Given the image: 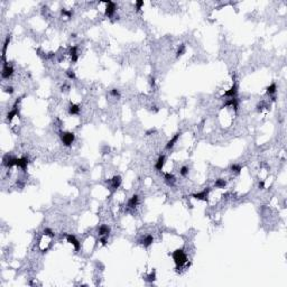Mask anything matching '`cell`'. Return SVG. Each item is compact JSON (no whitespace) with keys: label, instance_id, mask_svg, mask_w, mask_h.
<instances>
[{"label":"cell","instance_id":"cell-1","mask_svg":"<svg viewBox=\"0 0 287 287\" xmlns=\"http://www.w3.org/2000/svg\"><path fill=\"white\" fill-rule=\"evenodd\" d=\"M172 256H173V259H174V261H175V264H176L177 268L182 267L183 265L186 264V261H187L186 254L184 252L183 249H177V250H175Z\"/></svg>","mask_w":287,"mask_h":287},{"label":"cell","instance_id":"cell-2","mask_svg":"<svg viewBox=\"0 0 287 287\" xmlns=\"http://www.w3.org/2000/svg\"><path fill=\"white\" fill-rule=\"evenodd\" d=\"M61 140H62L63 145L66 147H70L74 141V134L73 132H61Z\"/></svg>","mask_w":287,"mask_h":287},{"label":"cell","instance_id":"cell-3","mask_svg":"<svg viewBox=\"0 0 287 287\" xmlns=\"http://www.w3.org/2000/svg\"><path fill=\"white\" fill-rule=\"evenodd\" d=\"M13 72H15V70H13V65H9L7 62H5L2 72H1V76H2L3 78H9L10 76L13 74Z\"/></svg>","mask_w":287,"mask_h":287},{"label":"cell","instance_id":"cell-4","mask_svg":"<svg viewBox=\"0 0 287 287\" xmlns=\"http://www.w3.org/2000/svg\"><path fill=\"white\" fill-rule=\"evenodd\" d=\"M65 238H66V240H67V242H70L71 245H73V247H74V249L76 251L81 248V243H80V241H78V239L75 238V235H71V233H67V235H65Z\"/></svg>","mask_w":287,"mask_h":287},{"label":"cell","instance_id":"cell-5","mask_svg":"<svg viewBox=\"0 0 287 287\" xmlns=\"http://www.w3.org/2000/svg\"><path fill=\"white\" fill-rule=\"evenodd\" d=\"M107 3V8H105V15H107L109 18L112 17L116 13V9H117V5L112 1H105Z\"/></svg>","mask_w":287,"mask_h":287},{"label":"cell","instance_id":"cell-6","mask_svg":"<svg viewBox=\"0 0 287 287\" xmlns=\"http://www.w3.org/2000/svg\"><path fill=\"white\" fill-rule=\"evenodd\" d=\"M237 94H238V84L237 83H233L232 86L229 89L228 91L224 92V97H228V98H237Z\"/></svg>","mask_w":287,"mask_h":287},{"label":"cell","instance_id":"cell-7","mask_svg":"<svg viewBox=\"0 0 287 287\" xmlns=\"http://www.w3.org/2000/svg\"><path fill=\"white\" fill-rule=\"evenodd\" d=\"M16 166L20 167L23 170H26L27 166H28V158H27V157L16 158Z\"/></svg>","mask_w":287,"mask_h":287},{"label":"cell","instance_id":"cell-8","mask_svg":"<svg viewBox=\"0 0 287 287\" xmlns=\"http://www.w3.org/2000/svg\"><path fill=\"white\" fill-rule=\"evenodd\" d=\"M181 135H182V132H176V134L174 135L173 137L170 138V140L167 141L166 144V149H172L174 147V145L177 143V140L179 139V137H181Z\"/></svg>","mask_w":287,"mask_h":287},{"label":"cell","instance_id":"cell-9","mask_svg":"<svg viewBox=\"0 0 287 287\" xmlns=\"http://www.w3.org/2000/svg\"><path fill=\"white\" fill-rule=\"evenodd\" d=\"M209 192H210V189H204V191H202V192L193 194L192 196L196 200H203V201H206V200H208V196H209Z\"/></svg>","mask_w":287,"mask_h":287},{"label":"cell","instance_id":"cell-10","mask_svg":"<svg viewBox=\"0 0 287 287\" xmlns=\"http://www.w3.org/2000/svg\"><path fill=\"white\" fill-rule=\"evenodd\" d=\"M153 242H154V237L151 235H145V237L140 240V243L145 247V248H148L149 246H151L153 245Z\"/></svg>","mask_w":287,"mask_h":287},{"label":"cell","instance_id":"cell-11","mask_svg":"<svg viewBox=\"0 0 287 287\" xmlns=\"http://www.w3.org/2000/svg\"><path fill=\"white\" fill-rule=\"evenodd\" d=\"M238 105H239L238 98H230V99H228V101L224 103V107H232L235 111L238 110Z\"/></svg>","mask_w":287,"mask_h":287},{"label":"cell","instance_id":"cell-12","mask_svg":"<svg viewBox=\"0 0 287 287\" xmlns=\"http://www.w3.org/2000/svg\"><path fill=\"white\" fill-rule=\"evenodd\" d=\"M121 182H122L121 177L119 176V175H116V176H113L112 178H111V187H112L113 189H119L120 185H121Z\"/></svg>","mask_w":287,"mask_h":287},{"label":"cell","instance_id":"cell-13","mask_svg":"<svg viewBox=\"0 0 287 287\" xmlns=\"http://www.w3.org/2000/svg\"><path fill=\"white\" fill-rule=\"evenodd\" d=\"M78 47L76 45L71 46V48H70V55H71V59H72V62L73 63H75L78 59Z\"/></svg>","mask_w":287,"mask_h":287},{"label":"cell","instance_id":"cell-14","mask_svg":"<svg viewBox=\"0 0 287 287\" xmlns=\"http://www.w3.org/2000/svg\"><path fill=\"white\" fill-rule=\"evenodd\" d=\"M164 179H165V182H166V184L168 186H174V184H175V182H176V178H175V176H174L173 174L170 173H166L165 175H164Z\"/></svg>","mask_w":287,"mask_h":287},{"label":"cell","instance_id":"cell-15","mask_svg":"<svg viewBox=\"0 0 287 287\" xmlns=\"http://www.w3.org/2000/svg\"><path fill=\"white\" fill-rule=\"evenodd\" d=\"M165 160H166V157H165V155H160L158 158H157V162L156 164H155V168H156L157 170H162L164 167V164H165Z\"/></svg>","mask_w":287,"mask_h":287},{"label":"cell","instance_id":"cell-16","mask_svg":"<svg viewBox=\"0 0 287 287\" xmlns=\"http://www.w3.org/2000/svg\"><path fill=\"white\" fill-rule=\"evenodd\" d=\"M80 111H81V108H80L78 105L71 103V105H69V113L71 114V116H78V114L80 113Z\"/></svg>","mask_w":287,"mask_h":287},{"label":"cell","instance_id":"cell-17","mask_svg":"<svg viewBox=\"0 0 287 287\" xmlns=\"http://www.w3.org/2000/svg\"><path fill=\"white\" fill-rule=\"evenodd\" d=\"M138 202H139L138 195H132L130 199H129V201H128V208L134 209V208H136V206L138 205Z\"/></svg>","mask_w":287,"mask_h":287},{"label":"cell","instance_id":"cell-18","mask_svg":"<svg viewBox=\"0 0 287 287\" xmlns=\"http://www.w3.org/2000/svg\"><path fill=\"white\" fill-rule=\"evenodd\" d=\"M110 233V228L108 227L107 224H102L100 228H99V235L103 237V235H109Z\"/></svg>","mask_w":287,"mask_h":287},{"label":"cell","instance_id":"cell-19","mask_svg":"<svg viewBox=\"0 0 287 287\" xmlns=\"http://www.w3.org/2000/svg\"><path fill=\"white\" fill-rule=\"evenodd\" d=\"M10 39H11V36L8 35L6 37V39H5V43H3V46H2V59L5 61V55H6V51L7 48H8V45H9L10 43Z\"/></svg>","mask_w":287,"mask_h":287},{"label":"cell","instance_id":"cell-20","mask_svg":"<svg viewBox=\"0 0 287 287\" xmlns=\"http://www.w3.org/2000/svg\"><path fill=\"white\" fill-rule=\"evenodd\" d=\"M276 91H277V85H276V83H271L269 86L267 88V94L268 95H273L276 93Z\"/></svg>","mask_w":287,"mask_h":287},{"label":"cell","instance_id":"cell-21","mask_svg":"<svg viewBox=\"0 0 287 287\" xmlns=\"http://www.w3.org/2000/svg\"><path fill=\"white\" fill-rule=\"evenodd\" d=\"M189 168L187 166H185V165L179 168V175L183 177L187 176V175H189Z\"/></svg>","mask_w":287,"mask_h":287},{"label":"cell","instance_id":"cell-22","mask_svg":"<svg viewBox=\"0 0 287 287\" xmlns=\"http://www.w3.org/2000/svg\"><path fill=\"white\" fill-rule=\"evenodd\" d=\"M214 185H215V187L222 189V187H224V186L227 185V182H225L223 178H219V179H216V181H215Z\"/></svg>","mask_w":287,"mask_h":287},{"label":"cell","instance_id":"cell-23","mask_svg":"<svg viewBox=\"0 0 287 287\" xmlns=\"http://www.w3.org/2000/svg\"><path fill=\"white\" fill-rule=\"evenodd\" d=\"M230 170H231V172H233V173H237L239 174L240 172H241V166L239 165V164H232L231 166H230Z\"/></svg>","mask_w":287,"mask_h":287},{"label":"cell","instance_id":"cell-24","mask_svg":"<svg viewBox=\"0 0 287 287\" xmlns=\"http://www.w3.org/2000/svg\"><path fill=\"white\" fill-rule=\"evenodd\" d=\"M184 53H185V45H184V44H182V45H179V47L177 48L176 56H177V57H179V56H182Z\"/></svg>","mask_w":287,"mask_h":287},{"label":"cell","instance_id":"cell-25","mask_svg":"<svg viewBox=\"0 0 287 287\" xmlns=\"http://www.w3.org/2000/svg\"><path fill=\"white\" fill-rule=\"evenodd\" d=\"M65 74L70 80H75V78H76V76H75V73L72 71V70H67V71L65 72Z\"/></svg>","mask_w":287,"mask_h":287},{"label":"cell","instance_id":"cell-26","mask_svg":"<svg viewBox=\"0 0 287 287\" xmlns=\"http://www.w3.org/2000/svg\"><path fill=\"white\" fill-rule=\"evenodd\" d=\"M62 15H64V16H66L67 18H70V17L73 15V11L72 10H66V9H62Z\"/></svg>","mask_w":287,"mask_h":287},{"label":"cell","instance_id":"cell-27","mask_svg":"<svg viewBox=\"0 0 287 287\" xmlns=\"http://www.w3.org/2000/svg\"><path fill=\"white\" fill-rule=\"evenodd\" d=\"M44 235H51V237H54V233H53V231L51 230V229L46 228L45 230H44Z\"/></svg>","mask_w":287,"mask_h":287},{"label":"cell","instance_id":"cell-28","mask_svg":"<svg viewBox=\"0 0 287 287\" xmlns=\"http://www.w3.org/2000/svg\"><path fill=\"white\" fill-rule=\"evenodd\" d=\"M110 93H111V95L112 97H119L120 95V93H119V90H117V89H112L110 91Z\"/></svg>","mask_w":287,"mask_h":287},{"label":"cell","instance_id":"cell-29","mask_svg":"<svg viewBox=\"0 0 287 287\" xmlns=\"http://www.w3.org/2000/svg\"><path fill=\"white\" fill-rule=\"evenodd\" d=\"M144 6V1H136V9L139 11L141 9V7Z\"/></svg>","mask_w":287,"mask_h":287},{"label":"cell","instance_id":"cell-30","mask_svg":"<svg viewBox=\"0 0 287 287\" xmlns=\"http://www.w3.org/2000/svg\"><path fill=\"white\" fill-rule=\"evenodd\" d=\"M100 242H101L102 245L105 246L108 242V235H103V237H101V239H100Z\"/></svg>","mask_w":287,"mask_h":287},{"label":"cell","instance_id":"cell-31","mask_svg":"<svg viewBox=\"0 0 287 287\" xmlns=\"http://www.w3.org/2000/svg\"><path fill=\"white\" fill-rule=\"evenodd\" d=\"M155 277H156V275H155V273H151V274L148 276V278H147V281H155Z\"/></svg>","mask_w":287,"mask_h":287},{"label":"cell","instance_id":"cell-32","mask_svg":"<svg viewBox=\"0 0 287 287\" xmlns=\"http://www.w3.org/2000/svg\"><path fill=\"white\" fill-rule=\"evenodd\" d=\"M6 92L7 93H13V88H11V86H8V88H6Z\"/></svg>","mask_w":287,"mask_h":287}]
</instances>
